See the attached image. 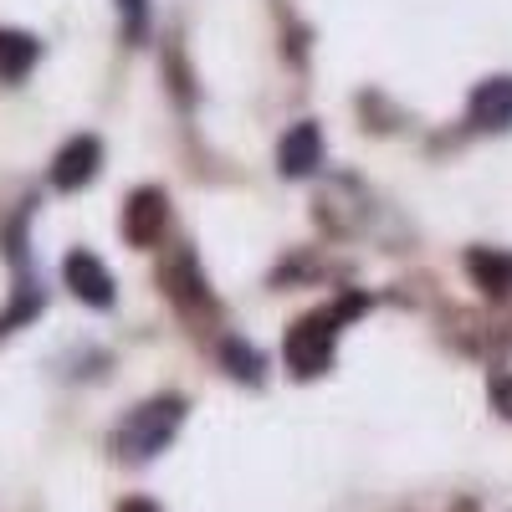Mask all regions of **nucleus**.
<instances>
[{"label":"nucleus","instance_id":"obj_2","mask_svg":"<svg viewBox=\"0 0 512 512\" xmlns=\"http://www.w3.org/2000/svg\"><path fill=\"white\" fill-rule=\"evenodd\" d=\"M180 420H185V400H180V395H154L149 405H139L134 415L118 425L113 451H118L123 461H149V456H159L169 441H175Z\"/></svg>","mask_w":512,"mask_h":512},{"label":"nucleus","instance_id":"obj_3","mask_svg":"<svg viewBox=\"0 0 512 512\" xmlns=\"http://www.w3.org/2000/svg\"><path fill=\"white\" fill-rule=\"evenodd\" d=\"M169 231V195L144 185L123 200V236L134 241V246H159Z\"/></svg>","mask_w":512,"mask_h":512},{"label":"nucleus","instance_id":"obj_12","mask_svg":"<svg viewBox=\"0 0 512 512\" xmlns=\"http://www.w3.org/2000/svg\"><path fill=\"white\" fill-rule=\"evenodd\" d=\"M487 390H492L497 415H507V420H512V369H497V374L487 379Z\"/></svg>","mask_w":512,"mask_h":512},{"label":"nucleus","instance_id":"obj_4","mask_svg":"<svg viewBox=\"0 0 512 512\" xmlns=\"http://www.w3.org/2000/svg\"><path fill=\"white\" fill-rule=\"evenodd\" d=\"M62 282L72 287L77 303H88V308H113V272L98 262L93 251H72L67 262H62Z\"/></svg>","mask_w":512,"mask_h":512},{"label":"nucleus","instance_id":"obj_5","mask_svg":"<svg viewBox=\"0 0 512 512\" xmlns=\"http://www.w3.org/2000/svg\"><path fill=\"white\" fill-rule=\"evenodd\" d=\"M98 164H103V144H98L93 134H77V139H67V144L57 149V159H52V185H57V190H82V185L98 175Z\"/></svg>","mask_w":512,"mask_h":512},{"label":"nucleus","instance_id":"obj_6","mask_svg":"<svg viewBox=\"0 0 512 512\" xmlns=\"http://www.w3.org/2000/svg\"><path fill=\"white\" fill-rule=\"evenodd\" d=\"M466 118L482 134H502L512 128V77H487L472 88V103H466Z\"/></svg>","mask_w":512,"mask_h":512},{"label":"nucleus","instance_id":"obj_13","mask_svg":"<svg viewBox=\"0 0 512 512\" xmlns=\"http://www.w3.org/2000/svg\"><path fill=\"white\" fill-rule=\"evenodd\" d=\"M118 512H159V502H149V497H128Z\"/></svg>","mask_w":512,"mask_h":512},{"label":"nucleus","instance_id":"obj_11","mask_svg":"<svg viewBox=\"0 0 512 512\" xmlns=\"http://www.w3.org/2000/svg\"><path fill=\"white\" fill-rule=\"evenodd\" d=\"M118 21L128 41H144L149 36V0H118Z\"/></svg>","mask_w":512,"mask_h":512},{"label":"nucleus","instance_id":"obj_10","mask_svg":"<svg viewBox=\"0 0 512 512\" xmlns=\"http://www.w3.org/2000/svg\"><path fill=\"white\" fill-rule=\"evenodd\" d=\"M221 359H226V369H231L236 379H246V384L262 379V354H256L251 344H241V338H226V344H221Z\"/></svg>","mask_w":512,"mask_h":512},{"label":"nucleus","instance_id":"obj_7","mask_svg":"<svg viewBox=\"0 0 512 512\" xmlns=\"http://www.w3.org/2000/svg\"><path fill=\"white\" fill-rule=\"evenodd\" d=\"M323 164V134H318V123H292L282 144H277V169L287 180H308L313 169Z\"/></svg>","mask_w":512,"mask_h":512},{"label":"nucleus","instance_id":"obj_9","mask_svg":"<svg viewBox=\"0 0 512 512\" xmlns=\"http://www.w3.org/2000/svg\"><path fill=\"white\" fill-rule=\"evenodd\" d=\"M36 57H41V41H36V36H26V31H0V82L31 77Z\"/></svg>","mask_w":512,"mask_h":512},{"label":"nucleus","instance_id":"obj_8","mask_svg":"<svg viewBox=\"0 0 512 512\" xmlns=\"http://www.w3.org/2000/svg\"><path fill=\"white\" fill-rule=\"evenodd\" d=\"M466 272L487 297H507L512 292V251H492V246H472L466 251Z\"/></svg>","mask_w":512,"mask_h":512},{"label":"nucleus","instance_id":"obj_1","mask_svg":"<svg viewBox=\"0 0 512 512\" xmlns=\"http://www.w3.org/2000/svg\"><path fill=\"white\" fill-rule=\"evenodd\" d=\"M349 313H359V297H354V303H344V308L308 313V318H297V323L287 328V369H292V379H318V374H328V364H333V338H338V328H344Z\"/></svg>","mask_w":512,"mask_h":512}]
</instances>
